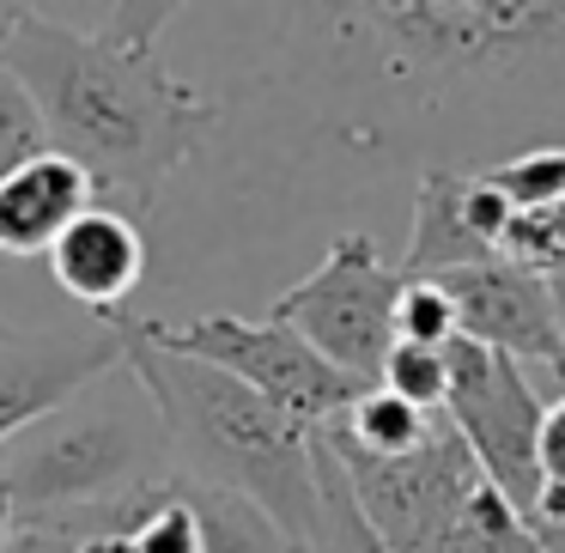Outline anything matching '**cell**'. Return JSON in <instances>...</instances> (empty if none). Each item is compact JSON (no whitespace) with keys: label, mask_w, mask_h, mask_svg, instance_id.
Wrapping results in <instances>:
<instances>
[{"label":"cell","mask_w":565,"mask_h":553,"mask_svg":"<svg viewBox=\"0 0 565 553\" xmlns=\"http://www.w3.org/2000/svg\"><path fill=\"white\" fill-rule=\"evenodd\" d=\"M177 7H98L92 25L31 7L7 50V74L50 123V147L98 183V201L147 213L159 189L207 147L220 104L171 74L159 38Z\"/></svg>","instance_id":"6da1fadb"},{"label":"cell","mask_w":565,"mask_h":553,"mask_svg":"<svg viewBox=\"0 0 565 553\" xmlns=\"http://www.w3.org/2000/svg\"><path fill=\"white\" fill-rule=\"evenodd\" d=\"M122 334L128 371L164 419L177 475L249 499L262 517L280 523V535L298 553H310V541H317V432L225 371L159 347L147 334V317H135V310L122 317Z\"/></svg>","instance_id":"7a4b0ae2"},{"label":"cell","mask_w":565,"mask_h":553,"mask_svg":"<svg viewBox=\"0 0 565 553\" xmlns=\"http://www.w3.org/2000/svg\"><path fill=\"white\" fill-rule=\"evenodd\" d=\"M0 468L19 523H67L177 475L164 419L128 365L0 444Z\"/></svg>","instance_id":"3957f363"},{"label":"cell","mask_w":565,"mask_h":553,"mask_svg":"<svg viewBox=\"0 0 565 553\" xmlns=\"http://www.w3.org/2000/svg\"><path fill=\"white\" fill-rule=\"evenodd\" d=\"M365 38L395 79H511L535 62H565V0H371L329 7Z\"/></svg>","instance_id":"277c9868"},{"label":"cell","mask_w":565,"mask_h":553,"mask_svg":"<svg viewBox=\"0 0 565 553\" xmlns=\"http://www.w3.org/2000/svg\"><path fill=\"white\" fill-rule=\"evenodd\" d=\"M402 293H407L402 262L383 256L377 237L341 232L329 244V256H322L305 280L274 298L268 317L286 322L292 334H305L334 371H347L353 383L371 390L383 359L395 353V310H402Z\"/></svg>","instance_id":"5b68a950"},{"label":"cell","mask_w":565,"mask_h":553,"mask_svg":"<svg viewBox=\"0 0 565 553\" xmlns=\"http://www.w3.org/2000/svg\"><path fill=\"white\" fill-rule=\"evenodd\" d=\"M147 334L171 353H189L201 365L237 377L244 390H256L262 402H274L280 414H292L298 426L329 432L334 419H347V407L365 395V383H353L347 371H334L305 334H292L274 317H232V310H207L195 322H159L147 317Z\"/></svg>","instance_id":"8992f818"},{"label":"cell","mask_w":565,"mask_h":553,"mask_svg":"<svg viewBox=\"0 0 565 553\" xmlns=\"http://www.w3.org/2000/svg\"><path fill=\"white\" fill-rule=\"evenodd\" d=\"M541 383L529 377L516 359L475 347L456 334L450 341V402L444 419L456 426V438L468 444V456L480 462V475L516 504V511H535L541 499Z\"/></svg>","instance_id":"52a82bcc"},{"label":"cell","mask_w":565,"mask_h":553,"mask_svg":"<svg viewBox=\"0 0 565 553\" xmlns=\"http://www.w3.org/2000/svg\"><path fill=\"white\" fill-rule=\"evenodd\" d=\"M128 365V334L116 322H50V329H7L0 334V444H13L79 390Z\"/></svg>","instance_id":"ba28073f"},{"label":"cell","mask_w":565,"mask_h":553,"mask_svg":"<svg viewBox=\"0 0 565 553\" xmlns=\"http://www.w3.org/2000/svg\"><path fill=\"white\" fill-rule=\"evenodd\" d=\"M438 286L456 305V334H462V341L516 359L535 383H559V395H565V353H559V322H553L547 274L492 256V262H480V268L444 274Z\"/></svg>","instance_id":"9c48e42d"},{"label":"cell","mask_w":565,"mask_h":553,"mask_svg":"<svg viewBox=\"0 0 565 553\" xmlns=\"http://www.w3.org/2000/svg\"><path fill=\"white\" fill-rule=\"evenodd\" d=\"M511 220L516 208L480 171L426 164L414 195V232H407V249H402V274L407 280H444V274L480 268V262L499 256Z\"/></svg>","instance_id":"30bf717a"},{"label":"cell","mask_w":565,"mask_h":553,"mask_svg":"<svg viewBox=\"0 0 565 553\" xmlns=\"http://www.w3.org/2000/svg\"><path fill=\"white\" fill-rule=\"evenodd\" d=\"M50 274L86 317H98V322L128 317V298L147 280V225L135 213L98 201L50 249Z\"/></svg>","instance_id":"8fae6325"},{"label":"cell","mask_w":565,"mask_h":553,"mask_svg":"<svg viewBox=\"0 0 565 553\" xmlns=\"http://www.w3.org/2000/svg\"><path fill=\"white\" fill-rule=\"evenodd\" d=\"M92 208H98V183L67 152H43V159L19 164L13 177H0V256L7 262L50 256L67 225Z\"/></svg>","instance_id":"7c38bea8"},{"label":"cell","mask_w":565,"mask_h":553,"mask_svg":"<svg viewBox=\"0 0 565 553\" xmlns=\"http://www.w3.org/2000/svg\"><path fill=\"white\" fill-rule=\"evenodd\" d=\"M438 419L444 414H426V407H414V402H402V395L371 383V390L347 407V419H334L329 432H341V438L365 456H407L438 432Z\"/></svg>","instance_id":"4fadbf2b"},{"label":"cell","mask_w":565,"mask_h":553,"mask_svg":"<svg viewBox=\"0 0 565 553\" xmlns=\"http://www.w3.org/2000/svg\"><path fill=\"white\" fill-rule=\"evenodd\" d=\"M310 553H395L390 541L365 523L353 487H347V468L334 462L322 432H317V541H310Z\"/></svg>","instance_id":"5bb4252c"},{"label":"cell","mask_w":565,"mask_h":553,"mask_svg":"<svg viewBox=\"0 0 565 553\" xmlns=\"http://www.w3.org/2000/svg\"><path fill=\"white\" fill-rule=\"evenodd\" d=\"M492 189L511 201L516 213H553L565 201V147H529V152H511V159L487 164Z\"/></svg>","instance_id":"9a60e30c"},{"label":"cell","mask_w":565,"mask_h":553,"mask_svg":"<svg viewBox=\"0 0 565 553\" xmlns=\"http://www.w3.org/2000/svg\"><path fill=\"white\" fill-rule=\"evenodd\" d=\"M456 553H541V541L529 529V517L492 480H480V492L468 499L462 523H456Z\"/></svg>","instance_id":"2e32d148"},{"label":"cell","mask_w":565,"mask_h":553,"mask_svg":"<svg viewBox=\"0 0 565 553\" xmlns=\"http://www.w3.org/2000/svg\"><path fill=\"white\" fill-rule=\"evenodd\" d=\"M377 390L402 395V402L426 407V414H444V402H450V347L395 341V353L383 359V371H377Z\"/></svg>","instance_id":"e0dca14e"},{"label":"cell","mask_w":565,"mask_h":553,"mask_svg":"<svg viewBox=\"0 0 565 553\" xmlns=\"http://www.w3.org/2000/svg\"><path fill=\"white\" fill-rule=\"evenodd\" d=\"M43 152H55L50 123H43V110L31 104V92L0 67V177H13L19 164L43 159Z\"/></svg>","instance_id":"ac0fdd59"},{"label":"cell","mask_w":565,"mask_h":553,"mask_svg":"<svg viewBox=\"0 0 565 553\" xmlns=\"http://www.w3.org/2000/svg\"><path fill=\"white\" fill-rule=\"evenodd\" d=\"M395 341L407 347H450L456 341V305L438 280H407L402 310H395Z\"/></svg>","instance_id":"d6986e66"},{"label":"cell","mask_w":565,"mask_h":553,"mask_svg":"<svg viewBox=\"0 0 565 553\" xmlns=\"http://www.w3.org/2000/svg\"><path fill=\"white\" fill-rule=\"evenodd\" d=\"M541 487H559L565 492V395H553L547 414H541Z\"/></svg>","instance_id":"ffe728a7"},{"label":"cell","mask_w":565,"mask_h":553,"mask_svg":"<svg viewBox=\"0 0 565 553\" xmlns=\"http://www.w3.org/2000/svg\"><path fill=\"white\" fill-rule=\"evenodd\" d=\"M0 553H79L74 523H19Z\"/></svg>","instance_id":"44dd1931"},{"label":"cell","mask_w":565,"mask_h":553,"mask_svg":"<svg viewBox=\"0 0 565 553\" xmlns=\"http://www.w3.org/2000/svg\"><path fill=\"white\" fill-rule=\"evenodd\" d=\"M31 19V7H19V0H0V62H7V50H13L19 25Z\"/></svg>","instance_id":"7402d4cb"},{"label":"cell","mask_w":565,"mask_h":553,"mask_svg":"<svg viewBox=\"0 0 565 553\" xmlns=\"http://www.w3.org/2000/svg\"><path fill=\"white\" fill-rule=\"evenodd\" d=\"M13 529H19V511H13V492H7V468H0V547L13 541Z\"/></svg>","instance_id":"603a6c76"},{"label":"cell","mask_w":565,"mask_h":553,"mask_svg":"<svg viewBox=\"0 0 565 553\" xmlns=\"http://www.w3.org/2000/svg\"><path fill=\"white\" fill-rule=\"evenodd\" d=\"M547 293H553V322H559V353H565V268L547 274Z\"/></svg>","instance_id":"cb8c5ba5"},{"label":"cell","mask_w":565,"mask_h":553,"mask_svg":"<svg viewBox=\"0 0 565 553\" xmlns=\"http://www.w3.org/2000/svg\"><path fill=\"white\" fill-rule=\"evenodd\" d=\"M547 225H553V244H559V268H565V201L547 213Z\"/></svg>","instance_id":"d4e9b609"},{"label":"cell","mask_w":565,"mask_h":553,"mask_svg":"<svg viewBox=\"0 0 565 553\" xmlns=\"http://www.w3.org/2000/svg\"><path fill=\"white\" fill-rule=\"evenodd\" d=\"M7 329H13V322H0V334H7Z\"/></svg>","instance_id":"484cf974"}]
</instances>
